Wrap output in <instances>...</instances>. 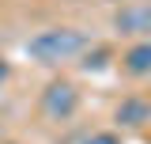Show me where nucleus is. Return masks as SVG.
Wrapping results in <instances>:
<instances>
[{
    "label": "nucleus",
    "mask_w": 151,
    "mask_h": 144,
    "mask_svg": "<svg viewBox=\"0 0 151 144\" xmlns=\"http://www.w3.org/2000/svg\"><path fill=\"white\" fill-rule=\"evenodd\" d=\"M147 144H151V140H147Z\"/></svg>",
    "instance_id": "obj_11"
},
{
    "label": "nucleus",
    "mask_w": 151,
    "mask_h": 144,
    "mask_svg": "<svg viewBox=\"0 0 151 144\" xmlns=\"http://www.w3.org/2000/svg\"><path fill=\"white\" fill-rule=\"evenodd\" d=\"M113 121H117V129H144L151 121V99L147 95H129V99H121L117 110H113Z\"/></svg>",
    "instance_id": "obj_4"
},
{
    "label": "nucleus",
    "mask_w": 151,
    "mask_h": 144,
    "mask_svg": "<svg viewBox=\"0 0 151 144\" xmlns=\"http://www.w3.org/2000/svg\"><path fill=\"white\" fill-rule=\"evenodd\" d=\"M147 99H151V95H147Z\"/></svg>",
    "instance_id": "obj_10"
},
{
    "label": "nucleus",
    "mask_w": 151,
    "mask_h": 144,
    "mask_svg": "<svg viewBox=\"0 0 151 144\" xmlns=\"http://www.w3.org/2000/svg\"><path fill=\"white\" fill-rule=\"evenodd\" d=\"M38 110L49 121H68V118H76V110H79V87H76L68 76H53L42 87V95H38Z\"/></svg>",
    "instance_id": "obj_2"
},
{
    "label": "nucleus",
    "mask_w": 151,
    "mask_h": 144,
    "mask_svg": "<svg viewBox=\"0 0 151 144\" xmlns=\"http://www.w3.org/2000/svg\"><path fill=\"white\" fill-rule=\"evenodd\" d=\"M110 61H117L113 46H87L79 53V68L83 72H102V68H110Z\"/></svg>",
    "instance_id": "obj_6"
},
{
    "label": "nucleus",
    "mask_w": 151,
    "mask_h": 144,
    "mask_svg": "<svg viewBox=\"0 0 151 144\" xmlns=\"http://www.w3.org/2000/svg\"><path fill=\"white\" fill-rule=\"evenodd\" d=\"M87 46H91V38H87V31H79V27H45V31H38L34 38H27L23 53L30 57L34 65L60 68V65L76 61Z\"/></svg>",
    "instance_id": "obj_1"
},
{
    "label": "nucleus",
    "mask_w": 151,
    "mask_h": 144,
    "mask_svg": "<svg viewBox=\"0 0 151 144\" xmlns=\"http://www.w3.org/2000/svg\"><path fill=\"white\" fill-rule=\"evenodd\" d=\"M0 144H19V140H0Z\"/></svg>",
    "instance_id": "obj_9"
},
{
    "label": "nucleus",
    "mask_w": 151,
    "mask_h": 144,
    "mask_svg": "<svg viewBox=\"0 0 151 144\" xmlns=\"http://www.w3.org/2000/svg\"><path fill=\"white\" fill-rule=\"evenodd\" d=\"M8 80H12V61H8V57H0V87H4Z\"/></svg>",
    "instance_id": "obj_8"
},
{
    "label": "nucleus",
    "mask_w": 151,
    "mask_h": 144,
    "mask_svg": "<svg viewBox=\"0 0 151 144\" xmlns=\"http://www.w3.org/2000/svg\"><path fill=\"white\" fill-rule=\"evenodd\" d=\"M121 61V72L132 76V80H144L151 76V38H140V42H132L125 53L117 57Z\"/></svg>",
    "instance_id": "obj_5"
},
{
    "label": "nucleus",
    "mask_w": 151,
    "mask_h": 144,
    "mask_svg": "<svg viewBox=\"0 0 151 144\" xmlns=\"http://www.w3.org/2000/svg\"><path fill=\"white\" fill-rule=\"evenodd\" d=\"M113 31L121 38H132V42L151 38V4L147 0H136V4L117 8V12H113Z\"/></svg>",
    "instance_id": "obj_3"
},
{
    "label": "nucleus",
    "mask_w": 151,
    "mask_h": 144,
    "mask_svg": "<svg viewBox=\"0 0 151 144\" xmlns=\"http://www.w3.org/2000/svg\"><path fill=\"white\" fill-rule=\"evenodd\" d=\"M83 144H121V137H117L113 129H102V133H91Z\"/></svg>",
    "instance_id": "obj_7"
}]
</instances>
